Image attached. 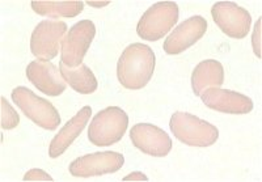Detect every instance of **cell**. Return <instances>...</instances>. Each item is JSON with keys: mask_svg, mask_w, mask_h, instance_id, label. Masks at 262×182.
<instances>
[{"mask_svg": "<svg viewBox=\"0 0 262 182\" xmlns=\"http://www.w3.org/2000/svg\"><path fill=\"white\" fill-rule=\"evenodd\" d=\"M33 11L39 16L48 18H72L80 15L84 9L83 2L71 0V2H32Z\"/></svg>", "mask_w": 262, "mask_h": 182, "instance_id": "cell-17", "label": "cell"}, {"mask_svg": "<svg viewBox=\"0 0 262 182\" xmlns=\"http://www.w3.org/2000/svg\"><path fill=\"white\" fill-rule=\"evenodd\" d=\"M24 181H53V177L42 169H30L24 176Z\"/></svg>", "mask_w": 262, "mask_h": 182, "instance_id": "cell-19", "label": "cell"}, {"mask_svg": "<svg viewBox=\"0 0 262 182\" xmlns=\"http://www.w3.org/2000/svg\"><path fill=\"white\" fill-rule=\"evenodd\" d=\"M91 116H92L91 106H84L79 110V113L75 114L71 120L60 128V131L53 138L50 147H49V156L51 158L59 157L67 151V148L74 143L75 139L85 128L86 123L90 122Z\"/></svg>", "mask_w": 262, "mask_h": 182, "instance_id": "cell-14", "label": "cell"}, {"mask_svg": "<svg viewBox=\"0 0 262 182\" xmlns=\"http://www.w3.org/2000/svg\"><path fill=\"white\" fill-rule=\"evenodd\" d=\"M155 53L144 43H131L123 50L117 63V78L127 89H142L149 83L155 71Z\"/></svg>", "mask_w": 262, "mask_h": 182, "instance_id": "cell-1", "label": "cell"}, {"mask_svg": "<svg viewBox=\"0 0 262 182\" xmlns=\"http://www.w3.org/2000/svg\"><path fill=\"white\" fill-rule=\"evenodd\" d=\"M207 30V21L202 16H193L185 20L164 41L163 49L169 55H177L196 43Z\"/></svg>", "mask_w": 262, "mask_h": 182, "instance_id": "cell-11", "label": "cell"}, {"mask_svg": "<svg viewBox=\"0 0 262 182\" xmlns=\"http://www.w3.org/2000/svg\"><path fill=\"white\" fill-rule=\"evenodd\" d=\"M130 139L139 151L154 157L167 156L173 146L169 135L152 123H137L133 126Z\"/></svg>", "mask_w": 262, "mask_h": 182, "instance_id": "cell-10", "label": "cell"}, {"mask_svg": "<svg viewBox=\"0 0 262 182\" xmlns=\"http://www.w3.org/2000/svg\"><path fill=\"white\" fill-rule=\"evenodd\" d=\"M123 181H148V177L142 172H133L128 176L123 177Z\"/></svg>", "mask_w": 262, "mask_h": 182, "instance_id": "cell-21", "label": "cell"}, {"mask_svg": "<svg viewBox=\"0 0 262 182\" xmlns=\"http://www.w3.org/2000/svg\"><path fill=\"white\" fill-rule=\"evenodd\" d=\"M125 164L123 155L113 151L105 152H95L91 155H84L78 157L70 164V173L74 177H88L105 176L118 172Z\"/></svg>", "mask_w": 262, "mask_h": 182, "instance_id": "cell-9", "label": "cell"}, {"mask_svg": "<svg viewBox=\"0 0 262 182\" xmlns=\"http://www.w3.org/2000/svg\"><path fill=\"white\" fill-rule=\"evenodd\" d=\"M69 32L67 24L58 20L41 21L30 37L32 54L41 62H50L62 49V42Z\"/></svg>", "mask_w": 262, "mask_h": 182, "instance_id": "cell-6", "label": "cell"}, {"mask_svg": "<svg viewBox=\"0 0 262 182\" xmlns=\"http://www.w3.org/2000/svg\"><path fill=\"white\" fill-rule=\"evenodd\" d=\"M211 16L217 28L231 38L243 39L249 33L250 13L236 3L217 2L212 6Z\"/></svg>", "mask_w": 262, "mask_h": 182, "instance_id": "cell-8", "label": "cell"}, {"mask_svg": "<svg viewBox=\"0 0 262 182\" xmlns=\"http://www.w3.org/2000/svg\"><path fill=\"white\" fill-rule=\"evenodd\" d=\"M169 127L180 142L190 147H210L219 138V130L212 123L185 111L173 113Z\"/></svg>", "mask_w": 262, "mask_h": 182, "instance_id": "cell-2", "label": "cell"}, {"mask_svg": "<svg viewBox=\"0 0 262 182\" xmlns=\"http://www.w3.org/2000/svg\"><path fill=\"white\" fill-rule=\"evenodd\" d=\"M27 78L30 83L45 95L57 97L66 90L67 83L62 78L58 67L51 62L33 60L25 70Z\"/></svg>", "mask_w": 262, "mask_h": 182, "instance_id": "cell-13", "label": "cell"}, {"mask_svg": "<svg viewBox=\"0 0 262 182\" xmlns=\"http://www.w3.org/2000/svg\"><path fill=\"white\" fill-rule=\"evenodd\" d=\"M224 83V69L219 60L207 59L196 64L191 74V88L200 97L207 88H221Z\"/></svg>", "mask_w": 262, "mask_h": 182, "instance_id": "cell-15", "label": "cell"}, {"mask_svg": "<svg viewBox=\"0 0 262 182\" xmlns=\"http://www.w3.org/2000/svg\"><path fill=\"white\" fill-rule=\"evenodd\" d=\"M200 97L207 108L219 113L248 114L253 110L254 106L248 96L222 88H207Z\"/></svg>", "mask_w": 262, "mask_h": 182, "instance_id": "cell-12", "label": "cell"}, {"mask_svg": "<svg viewBox=\"0 0 262 182\" xmlns=\"http://www.w3.org/2000/svg\"><path fill=\"white\" fill-rule=\"evenodd\" d=\"M95 36L96 27L91 20H81L72 25L63 38L60 62L72 69L80 66Z\"/></svg>", "mask_w": 262, "mask_h": 182, "instance_id": "cell-7", "label": "cell"}, {"mask_svg": "<svg viewBox=\"0 0 262 182\" xmlns=\"http://www.w3.org/2000/svg\"><path fill=\"white\" fill-rule=\"evenodd\" d=\"M128 127V116L119 106H109L93 117L88 128V139L97 147L118 143Z\"/></svg>", "mask_w": 262, "mask_h": 182, "instance_id": "cell-3", "label": "cell"}, {"mask_svg": "<svg viewBox=\"0 0 262 182\" xmlns=\"http://www.w3.org/2000/svg\"><path fill=\"white\" fill-rule=\"evenodd\" d=\"M86 4L90 7H95V8H102L111 4V2H86Z\"/></svg>", "mask_w": 262, "mask_h": 182, "instance_id": "cell-22", "label": "cell"}, {"mask_svg": "<svg viewBox=\"0 0 262 182\" xmlns=\"http://www.w3.org/2000/svg\"><path fill=\"white\" fill-rule=\"evenodd\" d=\"M11 96L25 117L39 127L53 131L60 125V116L57 108L27 87H16Z\"/></svg>", "mask_w": 262, "mask_h": 182, "instance_id": "cell-4", "label": "cell"}, {"mask_svg": "<svg viewBox=\"0 0 262 182\" xmlns=\"http://www.w3.org/2000/svg\"><path fill=\"white\" fill-rule=\"evenodd\" d=\"M180 8L174 2H159L149 7L137 25V33L142 39L159 41L177 24Z\"/></svg>", "mask_w": 262, "mask_h": 182, "instance_id": "cell-5", "label": "cell"}, {"mask_svg": "<svg viewBox=\"0 0 262 182\" xmlns=\"http://www.w3.org/2000/svg\"><path fill=\"white\" fill-rule=\"evenodd\" d=\"M0 105H2V128L3 130H12V128L17 127L18 123H20V117L16 113L15 109L12 108V105L9 104L6 100V97H2L0 99Z\"/></svg>", "mask_w": 262, "mask_h": 182, "instance_id": "cell-18", "label": "cell"}, {"mask_svg": "<svg viewBox=\"0 0 262 182\" xmlns=\"http://www.w3.org/2000/svg\"><path fill=\"white\" fill-rule=\"evenodd\" d=\"M262 20L258 18L256 27L253 30V36H252V46H253L254 54L257 55V58H261V32H262Z\"/></svg>", "mask_w": 262, "mask_h": 182, "instance_id": "cell-20", "label": "cell"}, {"mask_svg": "<svg viewBox=\"0 0 262 182\" xmlns=\"http://www.w3.org/2000/svg\"><path fill=\"white\" fill-rule=\"evenodd\" d=\"M59 71L64 81L75 92L80 95H91L96 92L98 87L97 79L90 67L81 63L78 67H69L64 63H59Z\"/></svg>", "mask_w": 262, "mask_h": 182, "instance_id": "cell-16", "label": "cell"}]
</instances>
